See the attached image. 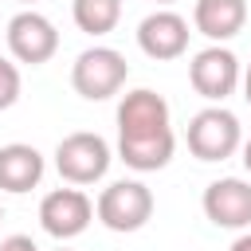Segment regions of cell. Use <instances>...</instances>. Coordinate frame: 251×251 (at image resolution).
I'll return each instance as SVG.
<instances>
[{"label": "cell", "mask_w": 251, "mask_h": 251, "mask_svg": "<svg viewBox=\"0 0 251 251\" xmlns=\"http://www.w3.org/2000/svg\"><path fill=\"white\" fill-rule=\"evenodd\" d=\"M188 20L184 16H176V12H169V8H161V12H149L141 24H137V47L149 55V59H157V63H165V59H180L184 51H188Z\"/></svg>", "instance_id": "cell-10"}, {"label": "cell", "mask_w": 251, "mask_h": 251, "mask_svg": "<svg viewBox=\"0 0 251 251\" xmlns=\"http://www.w3.org/2000/svg\"><path fill=\"white\" fill-rule=\"evenodd\" d=\"M0 220H4V208H0Z\"/></svg>", "instance_id": "cell-22"}, {"label": "cell", "mask_w": 251, "mask_h": 251, "mask_svg": "<svg viewBox=\"0 0 251 251\" xmlns=\"http://www.w3.org/2000/svg\"><path fill=\"white\" fill-rule=\"evenodd\" d=\"M94 216L110 231H141L153 216V192L141 180H114V184L102 188Z\"/></svg>", "instance_id": "cell-5"}, {"label": "cell", "mask_w": 251, "mask_h": 251, "mask_svg": "<svg viewBox=\"0 0 251 251\" xmlns=\"http://www.w3.org/2000/svg\"><path fill=\"white\" fill-rule=\"evenodd\" d=\"M192 24L200 35H208L212 43H227L243 31L247 24V0H196L192 8Z\"/></svg>", "instance_id": "cell-11"}, {"label": "cell", "mask_w": 251, "mask_h": 251, "mask_svg": "<svg viewBox=\"0 0 251 251\" xmlns=\"http://www.w3.org/2000/svg\"><path fill=\"white\" fill-rule=\"evenodd\" d=\"M204 216L216 224V227H247L251 224V180L243 176H220L204 188Z\"/></svg>", "instance_id": "cell-9"}, {"label": "cell", "mask_w": 251, "mask_h": 251, "mask_svg": "<svg viewBox=\"0 0 251 251\" xmlns=\"http://www.w3.org/2000/svg\"><path fill=\"white\" fill-rule=\"evenodd\" d=\"M8 51H12V59L16 63H27V67H39V63H47L55 51H59V31H55V24L43 16V12H35V8H24V12H16L12 20H8Z\"/></svg>", "instance_id": "cell-6"}, {"label": "cell", "mask_w": 251, "mask_h": 251, "mask_svg": "<svg viewBox=\"0 0 251 251\" xmlns=\"http://www.w3.org/2000/svg\"><path fill=\"white\" fill-rule=\"evenodd\" d=\"M55 251H71V247H55Z\"/></svg>", "instance_id": "cell-20"}, {"label": "cell", "mask_w": 251, "mask_h": 251, "mask_svg": "<svg viewBox=\"0 0 251 251\" xmlns=\"http://www.w3.org/2000/svg\"><path fill=\"white\" fill-rule=\"evenodd\" d=\"M129 78V63L122 51L114 47H86L75 67H71V86L86 98V102H106L114 98Z\"/></svg>", "instance_id": "cell-2"}, {"label": "cell", "mask_w": 251, "mask_h": 251, "mask_svg": "<svg viewBox=\"0 0 251 251\" xmlns=\"http://www.w3.org/2000/svg\"><path fill=\"white\" fill-rule=\"evenodd\" d=\"M239 149H243V169H247V173H251V137H247V141H243V145H239Z\"/></svg>", "instance_id": "cell-17"}, {"label": "cell", "mask_w": 251, "mask_h": 251, "mask_svg": "<svg viewBox=\"0 0 251 251\" xmlns=\"http://www.w3.org/2000/svg\"><path fill=\"white\" fill-rule=\"evenodd\" d=\"M16 98H20V67L0 59V110L16 106Z\"/></svg>", "instance_id": "cell-14"}, {"label": "cell", "mask_w": 251, "mask_h": 251, "mask_svg": "<svg viewBox=\"0 0 251 251\" xmlns=\"http://www.w3.org/2000/svg\"><path fill=\"white\" fill-rule=\"evenodd\" d=\"M43 169L47 165L35 145H24V141L0 145V188L4 192H31L43 180Z\"/></svg>", "instance_id": "cell-12"}, {"label": "cell", "mask_w": 251, "mask_h": 251, "mask_svg": "<svg viewBox=\"0 0 251 251\" xmlns=\"http://www.w3.org/2000/svg\"><path fill=\"white\" fill-rule=\"evenodd\" d=\"M188 149L196 161H227L239 145H243V129L239 118L224 106H208L200 114H192L188 122Z\"/></svg>", "instance_id": "cell-3"}, {"label": "cell", "mask_w": 251, "mask_h": 251, "mask_svg": "<svg viewBox=\"0 0 251 251\" xmlns=\"http://www.w3.org/2000/svg\"><path fill=\"white\" fill-rule=\"evenodd\" d=\"M157 4H173V0H157Z\"/></svg>", "instance_id": "cell-19"}, {"label": "cell", "mask_w": 251, "mask_h": 251, "mask_svg": "<svg viewBox=\"0 0 251 251\" xmlns=\"http://www.w3.org/2000/svg\"><path fill=\"white\" fill-rule=\"evenodd\" d=\"M243 98H247V106H251V67L243 71Z\"/></svg>", "instance_id": "cell-18"}, {"label": "cell", "mask_w": 251, "mask_h": 251, "mask_svg": "<svg viewBox=\"0 0 251 251\" xmlns=\"http://www.w3.org/2000/svg\"><path fill=\"white\" fill-rule=\"evenodd\" d=\"M20 4H35V0H20Z\"/></svg>", "instance_id": "cell-21"}, {"label": "cell", "mask_w": 251, "mask_h": 251, "mask_svg": "<svg viewBox=\"0 0 251 251\" xmlns=\"http://www.w3.org/2000/svg\"><path fill=\"white\" fill-rule=\"evenodd\" d=\"M71 16H75V27L86 31V35H106L118 27L122 20V0H75L71 4Z\"/></svg>", "instance_id": "cell-13"}, {"label": "cell", "mask_w": 251, "mask_h": 251, "mask_svg": "<svg viewBox=\"0 0 251 251\" xmlns=\"http://www.w3.org/2000/svg\"><path fill=\"white\" fill-rule=\"evenodd\" d=\"M90 220H94V204L82 188H55L39 200V227L59 243L82 235Z\"/></svg>", "instance_id": "cell-8"}, {"label": "cell", "mask_w": 251, "mask_h": 251, "mask_svg": "<svg viewBox=\"0 0 251 251\" xmlns=\"http://www.w3.org/2000/svg\"><path fill=\"white\" fill-rule=\"evenodd\" d=\"M110 145L106 137L90 133V129H78V133H67L59 145H55V169L67 184H94L106 176L110 169Z\"/></svg>", "instance_id": "cell-4"}, {"label": "cell", "mask_w": 251, "mask_h": 251, "mask_svg": "<svg viewBox=\"0 0 251 251\" xmlns=\"http://www.w3.org/2000/svg\"><path fill=\"white\" fill-rule=\"evenodd\" d=\"M173 149L176 137L169 122V102L149 86L129 90L118 102V157L137 173H157L173 161Z\"/></svg>", "instance_id": "cell-1"}, {"label": "cell", "mask_w": 251, "mask_h": 251, "mask_svg": "<svg viewBox=\"0 0 251 251\" xmlns=\"http://www.w3.org/2000/svg\"><path fill=\"white\" fill-rule=\"evenodd\" d=\"M227 251H251V235H239V239H235Z\"/></svg>", "instance_id": "cell-16"}, {"label": "cell", "mask_w": 251, "mask_h": 251, "mask_svg": "<svg viewBox=\"0 0 251 251\" xmlns=\"http://www.w3.org/2000/svg\"><path fill=\"white\" fill-rule=\"evenodd\" d=\"M0 251H39V247L31 235H8V239H0Z\"/></svg>", "instance_id": "cell-15"}, {"label": "cell", "mask_w": 251, "mask_h": 251, "mask_svg": "<svg viewBox=\"0 0 251 251\" xmlns=\"http://www.w3.org/2000/svg\"><path fill=\"white\" fill-rule=\"evenodd\" d=\"M239 78H243L239 59H235L224 43H212V47L196 51L192 63H188V82H192V90H196L200 98H208V102H224L227 94H235Z\"/></svg>", "instance_id": "cell-7"}]
</instances>
